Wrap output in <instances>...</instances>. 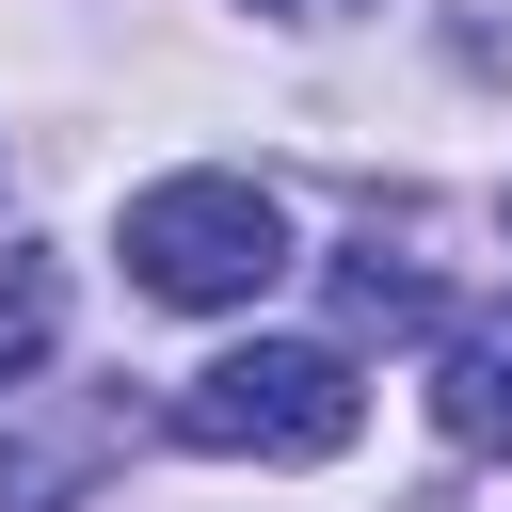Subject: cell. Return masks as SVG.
<instances>
[{
  "instance_id": "cell-1",
  "label": "cell",
  "mask_w": 512,
  "mask_h": 512,
  "mask_svg": "<svg viewBox=\"0 0 512 512\" xmlns=\"http://www.w3.org/2000/svg\"><path fill=\"white\" fill-rule=\"evenodd\" d=\"M352 432H368V384L320 336H240L224 368L176 384V448H208V464H336Z\"/></svg>"
},
{
  "instance_id": "cell-2",
  "label": "cell",
  "mask_w": 512,
  "mask_h": 512,
  "mask_svg": "<svg viewBox=\"0 0 512 512\" xmlns=\"http://www.w3.org/2000/svg\"><path fill=\"white\" fill-rule=\"evenodd\" d=\"M288 272V208L256 176H160L128 192V288L144 304H256Z\"/></svg>"
},
{
  "instance_id": "cell-3",
  "label": "cell",
  "mask_w": 512,
  "mask_h": 512,
  "mask_svg": "<svg viewBox=\"0 0 512 512\" xmlns=\"http://www.w3.org/2000/svg\"><path fill=\"white\" fill-rule=\"evenodd\" d=\"M432 416H448V448H512V320H464L432 352Z\"/></svg>"
},
{
  "instance_id": "cell-4",
  "label": "cell",
  "mask_w": 512,
  "mask_h": 512,
  "mask_svg": "<svg viewBox=\"0 0 512 512\" xmlns=\"http://www.w3.org/2000/svg\"><path fill=\"white\" fill-rule=\"evenodd\" d=\"M336 320H352V336H416V320H432V272H400V256L368 240V256H336Z\"/></svg>"
},
{
  "instance_id": "cell-5",
  "label": "cell",
  "mask_w": 512,
  "mask_h": 512,
  "mask_svg": "<svg viewBox=\"0 0 512 512\" xmlns=\"http://www.w3.org/2000/svg\"><path fill=\"white\" fill-rule=\"evenodd\" d=\"M96 448H112V416H80V432H32V448H0V512H48V496H80V480H96Z\"/></svg>"
},
{
  "instance_id": "cell-6",
  "label": "cell",
  "mask_w": 512,
  "mask_h": 512,
  "mask_svg": "<svg viewBox=\"0 0 512 512\" xmlns=\"http://www.w3.org/2000/svg\"><path fill=\"white\" fill-rule=\"evenodd\" d=\"M48 336H64V272L48 256H0V384H32Z\"/></svg>"
},
{
  "instance_id": "cell-7",
  "label": "cell",
  "mask_w": 512,
  "mask_h": 512,
  "mask_svg": "<svg viewBox=\"0 0 512 512\" xmlns=\"http://www.w3.org/2000/svg\"><path fill=\"white\" fill-rule=\"evenodd\" d=\"M256 16H320V0H256Z\"/></svg>"
}]
</instances>
